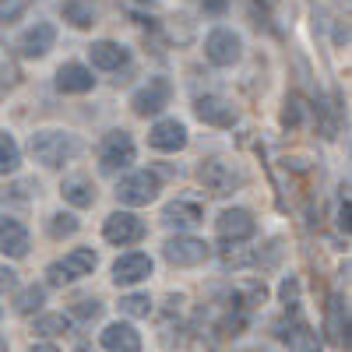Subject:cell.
Instances as JSON below:
<instances>
[{
    "mask_svg": "<svg viewBox=\"0 0 352 352\" xmlns=\"http://www.w3.org/2000/svg\"><path fill=\"white\" fill-rule=\"evenodd\" d=\"M338 226H342V229L349 232V197L342 201V208H338Z\"/></svg>",
    "mask_w": 352,
    "mask_h": 352,
    "instance_id": "33",
    "label": "cell"
},
{
    "mask_svg": "<svg viewBox=\"0 0 352 352\" xmlns=\"http://www.w3.org/2000/svg\"><path fill=\"white\" fill-rule=\"evenodd\" d=\"M102 314V303H96V300H81L78 307H74V317H81V320H92V317H99Z\"/></svg>",
    "mask_w": 352,
    "mask_h": 352,
    "instance_id": "29",
    "label": "cell"
},
{
    "mask_svg": "<svg viewBox=\"0 0 352 352\" xmlns=\"http://www.w3.org/2000/svg\"><path fill=\"white\" fill-rule=\"evenodd\" d=\"M169 96H173V85L166 78H152L144 88H138V92H134L131 106H134L138 116H155L162 106H169Z\"/></svg>",
    "mask_w": 352,
    "mask_h": 352,
    "instance_id": "5",
    "label": "cell"
},
{
    "mask_svg": "<svg viewBox=\"0 0 352 352\" xmlns=\"http://www.w3.org/2000/svg\"><path fill=\"white\" fill-rule=\"evenodd\" d=\"M50 282H53V285H60V282H67V272L60 268V264H53V268H50Z\"/></svg>",
    "mask_w": 352,
    "mask_h": 352,
    "instance_id": "32",
    "label": "cell"
},
{
    "mask_svg": "<svg viewBox=\"0 0 352 352\" xmlns=\"http://www.w3.org/2000/svg\"><path fill=\"white\" fill-rule=\"evenodd\" d=\"M0 352H8V342L4 338H0Z\"/></svg>",
    "mask_w": 352,
    "mask_h": 352,
    "instance_id": "35",
    "label": "cell"
},
{
    "mask_svg": "<svg viewBox=\"0 0 352 352\" xmlns=\"http://www.w3.org/2000/svg\"><path fill=\"white\" fill-rule=\"evenodd\" d=\"M50 232L53 236H71V232H78V219L74 215H53Z\"/></svg>",
    "mask_w": 352,
    "mask_h": 352,
    "instance_id": "28",
    "label": "cell"
},
{
    "mask_svg": "<svg viewBox=\"0 0 352 352\" xmlns=\"http://www.w3.org/2000/svg\"><path fill=\"white\" fill-rule=\"evenodd\" d=\"M162 219H166V226H176V229H194L204 215H201V204H194V201H173Z\"/></svg>",
    "mask_w": 352,
    "mask_h": 352,
    "instance_id": "19",
    "label": "cell"
},
{
    "mask_svg": "<svg viewBox=\"0 0 352 352\" xmlns=\"http://www.w3.org/2000/svg\"><path fill=\"white\" fill-rule=\"evenodd\" d=\"M120 310L131 314V317H148V314H152V300H148V296H138V292H134V296H124V300H120Z\"/></svg>",
    "mask_w": 352,
    "mask_h": 352,
    "instance_id": "25",
    "label": "cell"
},
{
    "mask_svg": "<svg viewBox=\"0 0 352 352\" xmlns=\"http://www.w3.org/2000/svg\"><path fill=\"white\" fill-rule=\"evenodd\" d=\"M152 275V257L148 254H124L113 264V282L116 285H134Z\"/></svg>",
    "mask_w": 352,
    "mask_h": 352,
    "instance_id": "11",
    "label": "cell"
},
{
    "mask_svg": "<svg viewBox=\"0 0 352 352\" xmlns=\"http://www.w3.org/2000/svg\"><path fill=\"white\" fill-rule=\"evenodd\" d=\"M166 261L176 264V268H194V264H201L204 257H208V243L204 240H194V236H173L166 240Z\"/></svg>",
    "mask_w": 352,
    "mask_h": 352,
    "instance_id": "4",
    "label": "cell"
},
{
    "mask_svg": "<svg viewBox=\"0 0 352 352\" xmlns=\"http://www.w3.org/2000/svg\"><path fill=\"white\" fill-rule=\"evenodd\" d=\"M88 56H92V64L102 67V71H116V67H124L131 60V53L120 43H109V39L92 43V46H88Z\"/></svg>",
    "mask_w": 352,
    "mask_h": 352,
    "instance_id": "14",
    "label": "cell"
},
{
    "mask_svg": "<svg viewBox=\"0 0 352 352\" xmlns=\"http://www.w3.org/2000/svg\"><path fill=\"white\" fill-rule=\"evenodd\" d=\"M67 324H71V320H67L64 314H46V317L36 320V331H39V335H64Z\"/></svg>",
    "mask_w": 352,
    "mask_h": 352,
    "instance_id": "24",
    "label": "cell"
},
{
    "mask_svg": "<svg viewBox=\"0 0 352 352\" xmlns=\"http://www.w3.org/2000/svg\"><path fill=\"white\" fill-rule=\"evenodd\" d=\"M28 352H60V349H56V345H32Z\"/></svg>",
    "mask_w": 352,
    "mask_h": 352,
    "instance_id": "34",
    "label": "cell"
},
{
    "mask_svg": "<svg viewBox=\"0 0 352 352\" xmlns=\"http://www.w3.org/2000/svg\"><path fill=\"white\" fill-rule=\"evenodd\" d=\"M116 197H120L124 204H152L155 197H159V176L155 173H131V176H124L120 180V187H116Z\"/></svg>",
    "mask_w": 352,
    "mask_h": 352,
    "instance_id": "3",
    "label": "cell"
},
{
    "mask_svg": "<svg viewBox=\"0 0 352 352\" xmlns=\"http://www.w3.org/2000/svg\"><path fill=\"white\" fill-rule=\"evenodd\" d=\"M60 14L74 25V28H88V25H96V11L85 4V0H64L60 4Z\"/></svg>",
    "mask_w": 352,
    "mask_h": 352,
    "instance_id": "21",
    "label": "cell"
},
{
    "mask_svg": "<svg viewBox=\"0 0 352 352\" xmlns=\"http://www.w3.org/2000/svg\"><path fill=\"white\" fill-rule=\"evenodd\" d=\"M64 197L74 204V208H88V204L96 201V190H92V184L85 180V176H71V180H64Z\"/></svg>",
    "mask_w": 352,
    "mask_h": 352,
    "instance_id": "20",
    "label": "cell"
},
{
    "mask_svg": "<svg viewBox=\"0 0 352 352\" xmlns=\"http://www.w3.org/2000/svg\"><path fill=\"white\" fill-rule=\"evenodd\" d=\"M60 268L67 272V278L92 275V268H96V254H92V250H74V254H67V257H64Z\"/></svg>",
    "mask_w": 352,
    "mask_h": 352,
    "instance_id": "22",
    "label": "cell"
},
{
    "mask_svg": "<svg viewBox=\"0 0 352 352\" xmlns=\"http://www.w3.org/2000/svg\"><path fill=\"white\" fill-rule=\"evenodd\" d=\"M141 4H148V0H141Z\"/></svg>",
    "mask_w": 352,
    "mask_h": 352,
    "instance_id": "36",
    "label": "cell"
},
{
    "mask_svg": "<svg viewBox=\"0 0 352 352\" xmlns=\"http://www.w3.org/2000/svg\"><path fill=\"white\" fill-rule=\"evenodd\" d=\"M282 300H285V303L296 300V282H292V278H285V282H282Z\"/></svg>",
    "mask_w": 352,
    "mask_h": 352,
    "instance_id": "31",
    "label": "cell"
},
{
    "mask_svg": "<svg viewBox=\"0 0 352 352\" xmlns=\"http://www.w3.org/2000/svg\"><path fill=\"white\" fill-rule=\"evenodd\" d=\"M43 307V289L39 285H28L21 296H18V314H32Z\"/></svg>",
    "mask_w": 352,
    "mask_h": 352,
    "instance_id": "27",
    "label": "cell"
},
{
    "mask_svg": "<svg viewBox=\"0 0 352 352\" xmlns=\"http://www.w3.org/2000/svg\"><path fill=\"white\" fill-rule=\"evenodd\" d=\"M0 4H4V0H0Z\"/></svg>",
    "mask_w": 352,
    "mask_h": 352,
    "instance_id": "37",
    "label": "cell"
},
{
    "mask_svg": "<svg viewBox=\"0 0 352 352\" xmlns=\"http://www.w3.org/2000/svg\"><path fill=\"white\" fill-rule=\"evenodd\" d=\"M102 349L106 352H141V338L131 324H109L102 331Z\"/></svg>",
    "mask_w": 352,
    "mask_h": 352,
    "instance_id": "17",
    "label": "cell"
},
{
    "mask_svg": "<svg viewBox=\"0 0 352 352\" xmlns=\"http://www.w3.org/2000/svg\"><path fill=\"white\" fill-rule=\"evenodd\" d=\"M18 162H21V152H18L14 138H11V134H0V176L14 173V169H18Z\"/></svg>",
    "mask_w": 352,
    "mask_h": 352,
    "instance_id": "23",
    "label": "cell"
},
{
    "mask_svg": "<svg viewBox=\"0 0 352 352\" xmlns=\"http://www.w3.org/2000/svg\"><path fill=\"white\" fill-rule=\"evenodd\" d=\"M148 141H152V148H159V152H180L187 144V127L180 120H159L152 127Z\"/></svg>",
    "mask_w": 352,
    "mask_h": 352,
    "instance_id": "12",
    "label": "cell"
},
{
    "mask_svg": "<svg viewBox=\"0 0 352 352\" xmlns=\"http://www.w3.org/2000/svg\"><path fill=\"white\" fill-rule=\"evenodd\" d=\"M99 162L106 173H116V169H124L134 162V141L127 131H109L99 144Z\"/></svg>",
    "mask_w": 352,
    "mask_h": 352,
    "instance_id": "2",
    "label": "cell"
},
{
    "mask_svg": "<svg viewBox=\"0 0 352 352\" xmlns=\"http://www.w3.org/2000/svg\"><path fill=\"white\" fill-rule=\"evenodd\" d=\"M240 36H232L229 28H215V32L208 36V43H204V53H208V60L219 64V67H229L240 60Z\"/></svg>",
    "mask_w": 352,
    "mask_h": 352,
    "instance_id": "8",
    "label": "cell"
},
{
    "mask_svg": "<svg viewBox=\"0 0 352 352\" xmlns=\"http://www.w3.org/2000/svg\"><path fill=\"white\" fill-rule=\"evenodd\" d=\"M257 232V222L247 208H226L219 215V236L222 240H250Z\"/></svg>",
    "mask_w": 352,
    "mask_h": 352,
    "instance_id": "9",
    "label": "cell"
},
{
    "mask_svg": "<svg viewBox=\"0 0 352 352\" xmlns=\"http://www.w3.org/2000/svg\"><path fill=\"white\" fill-rule=\"evenodd\" d=\"M194 113L201 116L204 124H212V127H232L236 124V109H232L222 96H201L194 102Z\"/></svg>",
    "mask_w": 352,
    "mask_h": 352,
    "instance_id": "10",
    "label": "cell"
},
{
    "mask_svg": "<svg viewBox=\"0 0 352 352\" xmlns=\"http://www.w3.org/2000/svg\"><path fill=\"white\" fill-rule=\"evenodd\" d=\"M14 285H18L14 272H11V268H0V292H11Z\"/></svg>",
    "mask_w": 352,
    "mask_h": 352,
    "instance_id": "30",
    "label": "cell"
},
{
    "mask_svg": "<svg viewBox=\"0 0 352 352\" xmlns=\"http://www.w3.org/2000/svg\"><path fill=\"white\" fill-rule=\"evenodd\" d=\"M92 85H96V78H92V71L88 67H81V64H64L60 71H56V88L60 92H92Z\"/></svg>",
    "mask_w": 352,
    "mask_h": 352,
    "instance_id": "16",
    "label": "cell"
},
{
    "mask_svg": "<svg viewBox=\"0 0 352 352\" xmlns=\"http://www.w3.org/2000/svg\"><path fill=\"white\" fill-rule=\"evenodd\" d=\"M74 152H78V141L71 134H60V131H39V134H32V155L43 166H64Z\"/></svg>",
    "mask_w": 352,
    "mask_h": 352,
    "instance_id": "1",
    "label": "cell"
},
{
    "mask_svg": "<svg viewBox=\"0 0 352 352\" xmlns=\"http://www.w3.org/2000/svg\"><path fill=\"white\" fill-rule=\"evenodd\" d=\"M0 254L8 257H25L28 254V232L21 222H0Z\"/></svg>",
    "mask_w": 352,
    "mask_h": 352,
    "instance_id": "18",
    "label": "cell"
},
{
    "mask_svg": "<svg viewBox=\"0 0 352 352\" xmlns=\"http://www.w3.org/2000/svg\"><path fill=\"white\" fill-rule=\"evenodd\" d=\"M278 335H282V342L289 345V352H320V338H317V331H310L307 324H300V320H292V324H282Z\"/></svg>",
    "mask_w": 352,
    "mask_h": 352,
    "instance_id": "15",
    "label": "cell"
},
{
    "mask_svg": "<svg viewBox=\"0 0 352 352\" xmlns=\"http://www.w3.org/2000/svg\"><path fill=\"white\" fill-rule=\"evenodd\" d=\"M53 43H56V28L39 21L18 39V50H21V56H46L53 50Z\"/></svg>",
    "mask_w": 352,
    "mask_h": 352,
    "instance_id": "13",
    "label": "cell"
},
{
    "mask_svg": "<svg viewBox=\"0 0 352 352\" xmlns=\"http://www.w3.org/2000/svg\"><path fill=\"white\" fill-rule=\"evenodd\" d=\"M201 184H204V190H208V194L226 197V194H232V190L240 187V173L232 169V166H226V162H219V159H212V162L201 166Z\"/></svg>",
    "mask_w": 352,
    "mask_h": 352,
    "instance_id": "6",
    "label": "cell"
},
{
    "mask_svg": "<svg viewBox=\"0 0 352 352\" xmlns=\"http://www.w3.org/2000/svg\"><path fill=\"white\" fill-rule=\"evenodd\" d=\"M331 328H335V342L338 345H349L342 331H349V310L342 314V300H331Z\"/></svg>",
    "mask_w": 352,
    "mask_h": 352,
    "instance_id": "26",
    "label": "cell"
},
{
    "mask_svg": "<svg viewBox=\"0 0 352 352\" xmlns=\"http://www.w3.org/2000/svg\"><path fill=\"white\" fill-rule=\"evenodd\" d=\"M106 240L109 243H116V247H127V243H138L141 236H144V222L138 219V215H131V212H113L109 219H106Z\"/></svg>",
    "mask_w": 352,
    "mask_h": 352,
    "instance_id": "7",
    "label": "cell"
}]
</instances>
